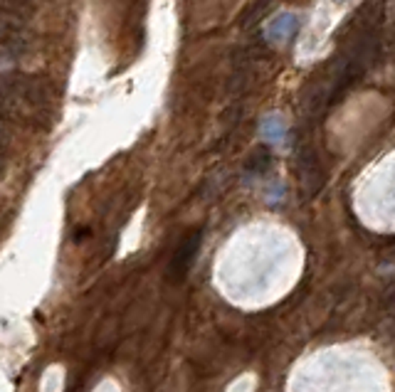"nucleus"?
<instances>
[{
    "instance_id": "f257e3e1",
    "label": "nucleus",
    "mask_w": 395,
    "mask_h": 392,
    "mask_svg": "<svg viewBox=\"0 0 395 392\" xmlns=\"http://www.w3.org/2000/svg\"><path fill=\"white\" fill-rule=\"evenodd\" d=\"M49 109H52V92L45 79L18 72L5 77L0 117L15 124H25L30 129H45L42 121L49 119Z\"/></svg>"
},
{
    "instance_id": "0eeeda50",
    "label": "nucleus",
    "mask_w": 395,
    "mask_h": 392,
    "mask_svg": "<svg viewBox=\"0 0 395 392\" xmlns=\"http://www.w3.org/2000/svg\"><path fill=\"white\" fill-rule=\"evenodd\" d=\"M334 3H346V0H334Z\"/></svg>"
},
{
    "instance_id": "20e7f679",
    "label": "nucleus",
    "mask_w": 395,
    "mask_h": 392,
    "mask_svg": "<svg viewBox=\"0 0 395 392\" xmlns=\"http://www.w3.org/2000/svg\"><path fill=\"white\" fill-rule=\"evenodd\" d=\"M299 28V18L294 13H279L277 18L269 20L267 25V40L269 42H287L294 37Z\"/></svg>"
},
{
    "instance_id": "7ed1b4c3",
    "label": "nucleus",
    "mask_w": 395,
    "mask_h": 392,
    "mask_svg": "<svg viewBox=\"0 0 395 392\" xmlns=\"http://www.w3.org/2000/svg\"><path fill=\"white\" fill-rule=\"evenodd\" d=\"M198 249H200V232H193L191 237L183 239V244L178 247V252L173 254V261H171L173 279H183L186 276V271L191 269L193 259H196Z\"/></svg>"
},
{
    "instance_id": "423d86ee",
    "label": "nucleus",
    "mask_w": 395,
    "mask_h": 392,
    "mask_svg": "<svg viewBox=\"0 0 395 392\" xmlns=\"http://www.w3.org/2000/svg\"><path fill=\"white\" fill-rule=\"evenodd\" d=\"M5 77H8V74L0 72V97H3V92H5Z\"/></svg>"
},
{
    "instance_id": "f03ea898",
    "label": "nucleus",
    "mask_w": 395,
    "mask_h": 392,
    "mask_svg": "<svg viewBox=\"0 0 395 392\" xmlns=\"http://www.w3.org/2000/svg\"><path fill=\"white\" fill-rule=\"evenodd\" d=\"M28 30L20 18V13H15L13 18L0 23V62H15L28 52Z\"/></svg>"
},
{
    "instance_id": "39448f33",
    "label": "nucleus",
    "mask_w": 395,
    "mask_h": 392,
    "mask_svg": "<svg viewBox=\"0 0 395 392\" xmlns=\"http://www.w3.org/2000/svg\"><path fill=\"white\" fill-rule=\"evenodd\" d=\"M259 136L264 141H269V143H277V141H282L287 136V121L279 114H269L259 124Z\"/></svg>"
}]
</instances>
